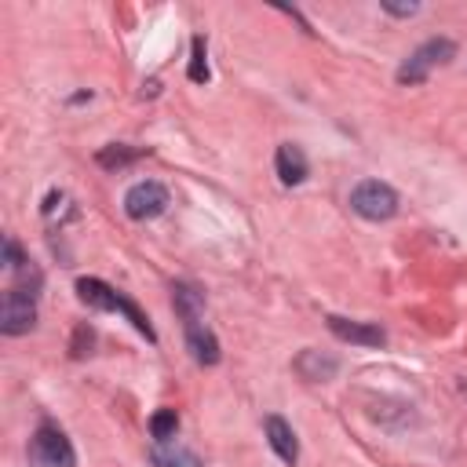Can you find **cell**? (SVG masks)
Returning <instances> with one entry per match:
<instances>
[{
  "label": "cell",
  "instance_id": "obj_10",
  "mask_svg": "<svg viewBox=\"0 0 467 467\" xmlns=\"http://www.w3.org/2000/svg\"><path fill=\"white\" fill-rule=\"evenodd\" d=\"M292 365H296V372H299L306 383H325V379H332V376L339 372V358H336V354H321V350H314V347L299 350Z\"/></svg>",
  "mask_w": 467,
  "mask_h": 467
},
{
  "label": "cell",
  "instance_id": "obj_7",
  "mask_svg": "<svg viewBox=\"0 0 467 467\" xmlns=\"http://www.w3.org/2000/svg\"><path fill=\"white\" fill-rule=\"evenodd\" d=\"M328 332L339 339V343H354V347H383L387 343V332L372 321H354V317H339V314H328L325 317Z\"/></svg>",
  "mask_w": 467,
  "mask_h": 467
},
{
  "label": "cell",
  "instance_id": "obj_18",
  "mask_svg": "<svg viewBox=\"0 0 467 467\" xmlns=\"http://www.w3.org/2000/svg\"><path fill=\"white\" fill-rule=\"evenodd\" d=\"M4 263H7V270H22V266H29V259H26V252L18 248V241L15 237H4Z\"/></svg>",
  "mask_w": 467,
  "mask_h": 467
},
{
  "label": "cell",
  "instance_id": "obj_11",
  "mask_svg": "<svg viewBox=\"0 0 467 467\" xmlns=\"http://www.w3.org/2000/svg\"><path fill=\"white\" fill-rule=\"evenodd\" d=\"M274 168H277V179L285 186H299L306 179V153L296 146V142H281L277 153H274Z\"/></svg>",
  "mask_w": 467,
  "mask_h": 467
},
{
  "label": "cell",
  "instance_id": "obj_17",
  "mask_svg": "<svg viewBox=\"0 0 467 467\" xmlns=\"http://www.w3.org/2000/svg\"><path fill=\"white\" fill-rule=\"evenodd\" d=\"M91 343H95V328L91 325H77L73 343H69V354L73 358H84V354H91Z\"/></svg>",
  "mask_w": 467,
  "mask_h": 467
},
{
  "label": "cell",
  "instance_id": "obj_5",
  "mask_svg": "<svg viewBox=\"0 0 467 467\" xmlns=\"http://www.w3.org/2000/svg\"><path fill=\"white\" fill-rule=\"evenodd\" d=\"M36 325V292L11 285L0 299V332L4 336H26Z\"/></svg>",
  "mask_w": 467,
  "mask_h": 467
},
{
  "label": "cell",
  "instance_id": "obj_4",
  "mask_svg": "<svg viewBox=\"0 0 467 467\" xmlns=\"http://www.w3.org/2000/svg\"><path fill=\"white\" fill-rule=\"evenodd\" d=\"M29 463L33 467H77V452L66 431L44 420L29 438Z\"/></svg>",
  "mask_w": 467,
  "mask_h": 467
},
{
  "label": "cell",
  "instance_id": "obj_1",
  "mask_svg": "<svg viewBox=\"0 0 467 467\" xmlns=\"http://www.w3.org/2000/svg\"><path fill=\"white\" fill-rule=\"evenodd\" d=\"M77 296H80V303H88L91 310H102V314H124V317L135 325V332L146 336V343H157V332H153L150 317H146L124 292H117L113 285H106L102 277H80V281H77Z\"/></svg>",
  "mask_w": 467,
  "mask_h": 467
},
{
  "label": "cell",
  "instance_id": "obj_13",
  "mask_svg": "<svg viewBox=\"0 0 467 467\" xmlns=\"http://www.w3.org/2000/svg\"><path fill=\"white\" fill-rule=\"evenodd\" d=\"M171 306H175L182 325L186 321H201L204 317V292L197 285H190V281H175L171 285Z\"/></svg>",
  "mask_w": 467,
  "mask_h": 467
},
{
  "label": "cell",
  "instance_id": "obj_14",
  "mask_svg": "<svg viewBox=\"0 0 467 467\" xmlns=\"http://www.w3.org/2000/svg\"><path fill=\"white\" fill-rule=\"evenodd\" d=\"M142 153H146L142 146H124V142H109V146H102V150L95 153V161H99V168H106V171H120V168L135 164V161H139Z\"/></svg>",
  "mask_w": 467,
  "mask_h": 467
},
{
  "label": "cell",
  "instance_id": "obj_9",
  "mask_svg": "<svg viewBox=\"0 0 467 467\" xmlns=\"http://www.w3.org/2000/svg\"><path fill=\"white\" fill-rule=\"evenodd\" d=\"M263 431H266V441H270L274 456H277L281 463L296 467V460H299V441H296L292 423H288L285 416H266V420H263Z\"/></svg>",
  "mask_w": 467,
  "mask_h": 467
},
{
  "label": "cell",
  "instance_id": "obj_6",
  "mask_svg": "<svg viewBox=\"0 0 467 467\" xmlns=\"http://www.w3.org/2000/svg\"><path fill=\"white\" fill-rule=\"evenodd\" d=\"M168 204H171L168 186L157 182V179H142V182H135V186L124 193V212H128V219H135V223H150V219L164 215Z\"/></svg>",
  "mask_w": 467,
  "mask_h": 467
},
{
  "label": "cell",
  "instance_id": "obj_16",
  "mask_svg": "<svg viewBox=\"0 0 467 467\" xmlns=\"http://www.w3.org/2000/svg\"><path fill=\"white\" fill-rule=\"evenodd\" d=\"M175 431H179V412H175V409H157V412L150 416V434H153V441H171Z\"/></svg>",
  "mask_w": 467,
  "mask_h": 467
},
{
  "label": "cell",
  "instance_id": "obj_19",
  "mask_svg": "<svg viewBox=\"0 0 467 467\" xmlns=\"http://www.w3.org/2000/svg\"><path fill=\"white\" fill-rule=\"evenodd\" d=\"M379 7H383L387 15H394V18H412V15L420 11V4H390V0H383Z\"/></svg>",
  "mask_w": 467,
  "mask_h": 467
},
{
  "label": "cell",
  "instance_id": "obj_3",
  "mask_svg": "<svg viewBox=\"0 0 467 467\" xmlns=\"http://www.w3.org/2000/svg\"><path fill=\"white\" fill-rule=\"evenodd\" d=\"M350 208H354L361 219H368V223H387V219L398 215L401 201H398L394 186H387V182H379V179H361V182L350 190Z\"/></svg>",
  "mask_w": 467,
  "mask_h": 467
},
{
  "label": "cell",
  "instance_id": "obj_8",
  "mask_svg": "<svg viewBox=\"0 0 467 467\" xmlns=\"http://www.w3.org/2000/svg\"><path fill=\"white\" fill-rule=\"evenodd\" d=\"M182 336H186V347H190V354H193L197 365H204V368L219 365L223 350H219L215 332L204 325V317H201V321H186V325H182Z\"/></svg>",
  "mask_w": 467,
  "mask_h": 467
},
{
  "label": "cell",
  "instance_id": "obj_12",
  "mask_svg": "<svg viewBox=\"0 0 467 467\" xmlns=\"http://www.w3.org/2000/svg\"><path fill=\"white\" fill-rule=\"evenodd\" d=\"M150 463L153 467H204L201 456L193 449H186L182 441H153L150 445Z\"/></svg>",
  "mask_w": 467,
  "mask_h": 467
},
{
  "label": "cell",
  "instance_id": "obj_15",
  "mask_svg": "<svg viewBox=\"0 0 467 467\" xmlns=\"http://www.w3.org/2000/svg\"><path fill=\"white\" fill-rule=\"evenodd\" d=\"M186 77H190L193 84H208V77H212V69H208V40H204L201 33L190 40V66H186Z\"/></svg>",
  "mask_w": 467,
  "mask_h": 467
},
{
  "label": "cell",
  "instance_id": "obj_2",
  "mask_svg": "<svg viewBox=\"0 0 467 467\" xmlns=\"http://www.w3.org/2000/svg\"><path fill=\"white\" fill-rule=\"evenodd\" d=\"M456 58V40H449V36H431V40H423L401 66H398V84H423L427 77H431V69H438V66H445V62H452Z\"/></svg>",
  "mask_w": 467,
  "mask_h": 467
},
{
  "label": "cell",
  "instance_id": "obj_20",
  "mask_svg": "<svg viewBox=\"0 0 467 467\" xmlns=\"http://www.w3.org/2000/svg\"><path fill=\"white\" fill-rule=\"evenodd\" d=\"M88 99H91V91H77V95H73V99H69V102H73V106H77V102H88Z\"/></svg>",
  "mask_w": 467,
  "mask_h": 467
}]
</instances>
